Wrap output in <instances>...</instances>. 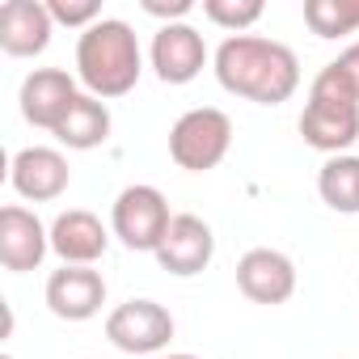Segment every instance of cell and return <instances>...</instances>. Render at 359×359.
<instances>
[{"mask_svg":"<svg viewBox=\"0 0 359 359\" xmlns=\"http://www.w3.org/2000/svg\"><path fill=\"white\" fill-rule=\"evenodd\" d=\"M216 81L245 102L279 106L300 89V60L292 47L262 34H229L216 47Z\"/></svg>","mask_w":359,"mask_h":359,"instance_id":"cell-1","label":"cell"},{"mask_svg":"<svg viewBox=\"0 0 359 359\" xmlns=\"http://www.w3.org/2000/svg\"><path fill=\"white\" fill-rule=\"evenodd\" d=\"M140 43L135 30L118 18H102L76 43V76L93 97H123L140 81Z\"/></svg>","mask_w":359,"mask_h":359,"instance_id":"cell-2","label":"cell"},{"mask_svg":"<svg viewBox=\"0 0 359 359\" xmlns=\"http://www.w3.org/2000/svg\"><path fill=\"white\" fill-rule=\"evenodd\" d=\"M233 148V118L216 106H195L169 131V156L177 161V169L191 173H208L216 169Z\"/></svg>","mask_w":359,"mask_h":359,"instance_id":"cell-3","label":"cell"},{"mask_svg":"<svg viewBox=\"0 0 359 359\" xmlns=\"http://www.w3.org/2000/svg\"><path fill=\"white\" fill-rule=\"evenodd\" d=\"M173 216H169V199L156 191V187H127L118 199H114V212H110V229L114 237L135 250V254H156V245L165 241Z\"/></svg>","mask_w":359,"mask_h":359,"instance_id":"cell-4","label":"cell"},{"mask_svg":"<svg viewBox=\"0 0 359 359\" xmlns=\"http://www.w3.org/2000/svg\"><path fill=\"white\" fill-rule=\"evenodd\" d=\"M106 338L127 355H152V351L169 346L173 317L156 300H127L106 317Z\"/></svg>","mask_w":359,"mask_h":359,"instance_id":"cell-5","label":"cell"},{"mask_svg":"<svg viewBox=\"0 0 359 359\" xmlns=\"http://www.w3.org/2000/svg\"><path fill=\"white\" fill-rule=\"evenodd\" d=\"M212 254H216V237H212L208 220H199L191 212H177L173 224H169V233H165V241L156 245L161 271H169L177 279H191V275L208 271Z\"/></svg>","mask_w":359,"mask_h":359,"instance_id":"cell-6","label":"cell"},{"mask_svg":"<svg viewBox=\"0 0 359 359\" xmlns=\"http://www.w3.org/2000/svg\"><path fill=\"white\" fill-rule=\"evenodd\" d=\"M68 161H64V152L60 148H47V144H30V148H22L18 156H13V165H9V182H13V191L22 195V199H30V203H51V199H60L64 191H68Z\"/></svg>","mask_w":359,"mask_h":359,"instance_id":"cell-7","label":"cell"},{"mask_svg":"<svg viewBox=\"0 0 359 359\" xmlns=\"http://www.w3.org/2000/svg\"><path fill=\"white\" fill-rule=\"evenodd\" d=\"M208 64V43L195 26L177 22V26H161L152 39V68L156 81L165 85H191Z\"/></svg>","mask_w":359,"mask_h":359,"instance_id":"cell-8","label":"cell"},{"mask_svg":"<svg viewBox=\"0 0 359 359\" xmlns=\"http://www.w3.org/2000/svg\"><path fill=\"white\" fill-rule=\"evenodd\" d=\"M106 304V279L93 266H60L47 279V309L60 321H89Z\"/></svg>","mask_w":359,"mask_h":359,"instance_id":"cell-9","label":"cell"},{"mask_svg":"<svg viewBox=\"0 0 359 359\" xmlns=\"http://www.w3.org/2000/svg\"><path fill=\"white\" fill-rule=\"evenodd\" d=\"M51 250V229H43V220L34 212H26L22 203L0 208V262L5 271H34Z\"/></svg>","mask_w":359,"mask_h":359,"instance_id":"cell-10","label":"cell"},{"mask_svg":"<svg viewBox=\"0 0 359 359\" xmlns=\"http://www.w3.org/2000/svg\"><path fill=\"white\" fill-rule=\"evenodd\" d=\"M237 287H241L254 304H283V300H292V292H296V266H292L287 254L258 245V250H250V254L237 262Z\"/></svg>","mask_w":359,"mask_h":359,"instance_id":"cell-11","label":"cell"},{"mask_svg":"<svg viewBox=\"0 0 359 359\" xmlns=\"http://www.w3.org/2000/svg\"><path fill=\"white\" fill-rule=\"evenodd\" d=\"M76 97H81L76 81L64 68H34L22 81V114H26V123L47 127V131H55L64 123V114L72 110Z\"/></svg>","mask_w":359,"mask_h":359,"instance_id":"cell-12","label":"cell"},{"mask_svg":"<svg viewBox=\"0 0 359 359\" xmlns=\"http://www.w3.org/2000/svg\"><path fill=\"white\" fill-rule=\"evenodd\" d=\"M51 9L43 0H5L0 5V51L5 55H43L51 43Z\"/></svg>","mask_w":359,"mask_h":359,"instance_id":"cell-13","label":"cell"},{"mask_svg":"<svg viewBox=\"0 0 359 359\" xmlns=\"http://www.w3.org/2000/svg\"><path fill=\"white\" fill-rule=\"evenodd\" d=\"M106 245H110L106 224L85 208H68L51 224V250L64 258V266H93L106 254Z\"/></svg>","mask_w":359,"mask_h":359,"instance_id":"cell-14","label":"cell"},{"mask_svg":"<svg viewBox=\"0 0 359 359\" xmlns=\"http://www.w3.org/2000/svg\"><path fill=\"white\" fill-rule=\"evenodd\" d=\"M300 135L309 148L342 156L355 140H359V106H321L309 102L300 114Z\"/></svg>","mask_w":359,"mask_h":359,"instance_id":"cell-15","label":"cell"},{"mask_svg":"<svg viewBox=\"0 0 359 359\" xmlns=\"http://www.w3.org/2000/svg\"><path fill=\"white\" fill-rule=\"evenodd\" d=\"M55 140L76 148V152H89V148L106 144L110 140V110H106V102L93 97V93H81L72 102V110L64 114V123L55 127Z\"/></svg>","mask_w":359,"mask_h":359,"instance_id":"cell-16","label":"cell"},{"mask_svg":"<svg viewBox=\"0 0 359 359\" xmlns=\"http://www.w3.org/2000/svg\"><path fill=\"white\" fill-rule=\"evenodd\" d=\"M317 191L325 199V208L342 212V216H359V156H330L317 173Z\"/></svg>","mask_w":359,"mask_h":359,"instance_id":"cell-17","label":"cell"},{"mask_svg":"<svg viewBox=\"0 0 359 359\" xmlns=\"http://www.w3.org/2000/svg\"><path fill=\"white\" fill-rule=\"evenodd\" d=\"M304 22L317 39H342L359 30V0H304Z\"/></svg>","mask_w":359,"mask_h":359,"instance_id":"cell-18","label":"cell"},{"mask_svg":"<svg viewBox=\"0 0 359 359\" xmlns=\"http://www.w3.org/2000/svg\"><path fill=\"white\" fill-rule=\"evenodd\" d=\"M309 102H321V106H359V85H355L351 72L334 60V64H325V68L313 76Z\"/></svg>","mask_w":359,"mask_h":359,"instance_id":"cell-19","label":"cell"},{"mask_svg":"<svg viewBox=\"0 0 359 359\" xmlns=\"http://www.w3.org/2000/svg\"><path fill=\"white\" fill-rule=\"evenodd\" d=\"M208 22H216L220 30L245 34L258 18H262V0H203Z\"/></svg>","mask_w":359,"mask_h":359,"instance_id":"cell-20","label":"cell"},{"mask_svg":"<svg viewBox=\"0 0 359 359\" xmlns=\"http://www.w3.org/2000/svg\"><path fill=\"white\" fill-rule=\"evenodd\" d=\"M47 9H51V22H60V26L89 30V26L102 22V5H97V0H47Z\"/></svg>","mask_w":359,"mask_h":359,"instance_id":"cell-21","label":"cell"},{"mask_svg":"<svg viewBox=\"0 0 359 359\" xmlns=\"http://www.w3.org/2000/svg\"><path fill=\"white\" fill-rule=\"evenodd\" d=\"M140 9L148 18H161L165 26H177L191 9H195V0H140Z\"/></svg>","mask_w":359,"mask_h":359,"instance_id":"cell-22","label":"cell"},{"mask_svg":"<svg viewBox=\"0 0 359 359\" xmlns=\"http://www.w3.org/2000/svg\"><path fill=\"white\" fill-rule=\"evenodd\" d=\"M338 64H342V68L351 72V81L359 85V43H351V47H346V51L338 55Z\"/></svg>","mask_w":359,"mask_h":359,"instance_id":"cell-23","label":"cell"},{"mask_svg":"<svg viewBox=\"0 0 359 359\" xmlns=\"http://www.w3.org/2000/svg\"><path fill=\"white\" fill-rule=\"evenodd\" d=\"M161 359H199V355H161Z\"/></svg>","mask_w":359,"mask_h":359,"instance_id":"cell-24","label":"cell"},{"mask_svg":"<svg viewBox=\"0 0 359 359\" xmlns=\"http://www.w3.org/2000/svg\"><path fill=\"white\" fill-rule=\"evenodd\" d=\"M0 359H13V355H0Z\"/></svg>","mask_w":359,"mask_h":359,"instance_id":"cell-25","label":"cell"}]
</instances>
